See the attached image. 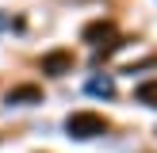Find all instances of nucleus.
I'll list each match as a JSON object with an SVG mask.
<instances>
[{
    "label": "nucleus",
    "mask_w": 157,
    "mask_h": 153,
    "mask_svg": "<svg viewBox=\"0 0 157 153\" xmlns=\"http://www.w3.org/2000/svg\"><path fill=\"white\" fill-rule=\"evenodd\" d=\"M65 130L73 138H81V142L84 138H100V134H107V119L96 115V111H73L65 119Z\"/></svg>",
    "instance_id": "obj_1"
},
{
    "label": "nucleus",
    "mask_w": 157,
    "mask_h": 153,
    "mask_svg": "<svg viewBox=\"0 0 157 153\" xmlns=\"http://www.w3.org/2000/svg\"><path fill=\"white\" fill-rule=\"evenodd\" d=\"M69 69H73V54H69V50H50V54H42V73L65 76Z\"/></svg>",
    "instance_id": "obj_2"
},
{
    "label": "nucleus",
    "mask_w": 157,
    "mask_h": 153,
    "mask_svg": "<svg viewBox=\"0 0 157 153\" xmlns=\"http://www.w3.org/2000/svg\"><path fill=\"white\" fill-rule=\"evenodd\" d=\"M81 38H84V42H92V46H100L104 38H115V23H107V19H96V23H88V27L81 31Z\"/></svg>",
    "instance_id": "obj_3"
},
{
    "label": "nucleus",
    "mask_w": 157,
    "mask_h": 153,
    "mask_svg": "<svg viewBox=\"0 0 157 153\" xmlns=\"http://www.w3.org/2000/svg\"><path fill=\"white\" fill-rule=\"evenodd\" d=\"M8 103H42V88L38 84H19L8 92Z\"/></svg>",
    "instance_id": "obj_4"
},
{
    "label": "nucleus",
    "mask_w": 157,
    "mask_h": 153,
    "mask_svg": "<svg viewBox=\"0 0 157 153\" xmlns=\"http://www.w3.org/2000/svg\"><path fill=\"white\" fill-rule=\"evenodd\" d=\"M134 99H138V103H146V107H157V80L138 84V88H134Z\"/></svg>",
    "instance_id": "obj_5"
},
{
    "label": "nucleus",
    "mask_w": 157,
    "mask_h": 153,
    "mask_svg": "<svg viewBox=\"0 0 157 153\" xmlns=\"http://www.w3.org/2000/svg\"><path fill=\"white\" fill-rule=\"evenodd\" d=\"M88 92H96V96H111V80H107V76H96V80H88Z\"/></svg>",
    "instance_id": "obj_6"
}]
</instances>
